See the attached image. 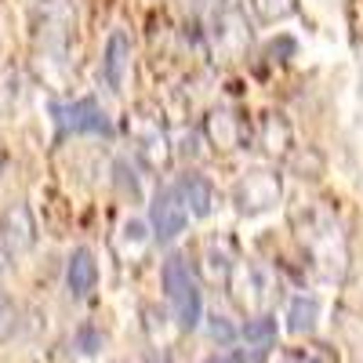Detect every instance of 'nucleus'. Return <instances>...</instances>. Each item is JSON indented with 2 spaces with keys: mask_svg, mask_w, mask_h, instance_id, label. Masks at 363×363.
I'll return each mask as SVG.
<instances>
[{
  "mask_svg": "<svg viewBox=\"0 0 363 363\" xmlns=\"http://www.w3.org/2000/svg\"><path fill=\"white\" fill-rule=\"evenodd\" d=\"M164 291H167V301H171L174 323L182 330H196L200 320H203V294H200V284H196V277L189 272L182 255H171L164 262Z\"/></svg>",
  "mask_w": 363,
  "mask_h": 363,
  "instance_id": "nucleus-1",
  "label": "nucleus"
},
{
  "mask_svg": "<svg viewBox=\"0 0 363 363\" xmlns=\"http://www.w3.org/2000/svg\"><path fill=\"white\" fill-rule=\"evenodd\" d=\"M294 222H298L301 244H306V251L316 258V265H320L323 272H342V265H345V247H342V236H338L335 218L323 215V211H298Z\"/></svg>",
  "mask_w": 363,
  "mask_h": 363,
  "instance_id": "nucleus-2",
  "label": "nucleus"
},
{
  "mask_svg": "<svg viewBox=\"0 0 363 363\" xmlns=\"http://www.w3.org/2000/svg\"><path fill=\"white\" fill-rule=\"evenodd\" d=\"M33 26H37L40 48L62 55L66 51V40L73 33V11H69L66 0H40V4L33 8Z\"/></svg>",
  "mask_w": 363,
  "mask_h": 363,
  "instance_id": "nucleus-3",
  "label": "nucleus"
},
{
  "mask_svg": "<svg viewBox=\"0 0 363 363\" xmlns=\"http://www.w3.org/2000/svg\"><path fill=\"white\" fill-rule=\"evenodd\" d=\"M277 200H280V178L272 171H251L233 186V203H236L240 215H247V218L269 211Z\"/></svg>",
  "mask_w": 363,
  "mask_h": 363,
  "instance_id": "nucleus-4",
  "label": "nucleus"
},
{
  "mask_svg": "<svg viewBox=\"0 0 363 363\" xmlns=\"http://www.w3.org/2000/svg\"><path fill=\"white\" fill-rule=\"evenodd\" d=\"M58 128L66 135H109V116L95 99H77V102H55L51 106Z\"/></svg>",
  "mask_w": 363,
  "mask_h": 363,
  "instance_id": "nucleus-5",
  "label": "nucleus"
},
{
  "mask_svg": "<svg viewBox=\"0 0 363 363\" xmlns=\"http://www.w3.org/2000/svg\"><path fill=\"white\" fill-rule=\"evenodd\" d=\"M0 244H4V251L11 258L33 251V244H37V222H33L29 203L15 200V203H8L4 211H0Z\"/></svg>",
  "mask_w": 363,
  "mask_h": 363,
  "instance_id": "nucleus-6",
  "label": "nucleus"
},
{
  "mask_svg": "<svg viewBox=\"0 0 363 363\" xmlns=\"http://www.w3.org/2000/svg\"><path fill=\"white\" fill-rule=\"evenodd\" d=\"M149 222H153V236L160 240V244H171V240H178V233L186 229L189 211H186V203H182L174 186L160 189L153 196V203H149Z\"/></svg>",
  "mask_w": 363,
  "mask_h": 363,
  "instance_id": "nucleus-7",
  "label": "nucleus"
},
{
  "mask_svg": "<svg viewBox=\"0 0 363 363\" xmlns=\"http://www.w3.org/2000/svg\"><path fill=\"white\" fill-rule=\"evenodd\" d=\"M128 69H131V37L124 29H113L106 40V51H102V77L113 91H124Z\"/></svg>",
  "mask_w": 363,
  "mask_h": 363,
  "instance_id": "nucleus-8",
  "label": "nucleus"
},
{
  "mask_svg": "<svg viewBox=\"0 0 363 363\" xmlns=\"http://www.w3.org/2000/svg\"><path fill=\"white\" fill-rule=\"evenodd\" d=\"M66 287L73 298H87L99 287V262L91 247H73L66 258Z\"/></svg>",
  "mask_w": 363,
  "mask_h": 363,
  "instance_id": "nucleus-9",
  "label": "nucleus"
},
{
  "mask_svg": "<svg viewBox=\"0 0 363 363\" xmlns=\"http://www.w3.org/2000/svg\"><path fill=\"white\" fill-rule=\"evenodd\" d=\"M174 189H178V196H182V203H186L189 215L207 218L211 211H215V186H211L203 174H196V171L182 174V182H178Z\"/></svg>",
  "mask_w": 363,
  "mask_h": 363,
  "instance_id": "nucleus-10",
  "label": "nucleus"
},
{
  "mask_svg": "<svg viewBox=\"0 0 363 363\" xmlns=\"http://www.w3.org/2000/svg\"><path fill=\"white\" fill-rule=\"evenodd\" d=\"M203 131H207L211 145H218V149H240V138H244V128H240V120L229 109H215V113H211Z\"/></svg>",
  "mask_w": 363,
  "mask_h": 363,
  "instance_id": "nucleus-11",
  "label": "nucleus"
},
{
  "mask_svg": "<svg viewBox=\"0 0 363 363\" xmlns=\"http://www.w3.org/2000/svg\"><path fill=\"white\" fill-rule=\"evenodd\" d=\"M316 316H320V301L316 298H294L291 309H287V327L294 335H309L316 327Z\"/></svg>",
  "mask_w": 363,
  "mask_h": 363,
  "instance_id": "nucleus-12",
  "label": "nucleus"
},
{
  "mask_svg": "<svg viewBox=\"0 0 363 363\" xmlns=\"http://www.w3.org/2000/svg\"><path fill=\"white\" fill-rule=\"evenodd\" d=\"M240 335H244V342H247V345L265 349V345L277 342V320H272V316H255V320H247V323H244V330H240Z\"/></svg>",
  "mask_w": 363,
  "mask_h": 363,
  "instance_id": "nucleus-13",
  "label": "nucleus"
},
{
  "mask_svg": "<svg viewBox=\"0 0 363 363\" xmlns=\"http://www.w3.org/2000/svg\"><path fill=\"white\" fill-rule=\"evenodd\" d=\"M255 15L262 22H284L291 15H298V0H255Z\"/></svg>",
  "mask_w": 363,
  "mask_h": 363,
  "instance_id": "nucleus-14",
  "label": "nucleus"
},
{
  "mask_svg": "<svg viewBox=\"0 0 363 363\" xmlns=\"http://www.w3.org/2000/svg\"><path fill=\"white\" fill-rule=\"evenodd\" d=\"M15 320H18V309H15V301L0 291V342L11 338V330H15Z\"/></svg>",
  "mask_w": 363,
  "mask_h": 363,
  "instance_id": "nucleus-15",
  "label": "nucleus"
},
{
  "mask_svg": "<svg viewBox=\"0 0 363 363\" xmlns=\"http://www.w3.org/2000/svg\"><path fill=\"white\" fill-rule=\"evenodd\" d=\"M207 330H211V338L222 342V345H229V342L236 338V330L229 327V320H225V316H211V327H207Z\"/></svg>",
  "mask_w": 363,
  "mask_h": 363,
  "instance_id": "nucleus-16",
  "label": "nucleus"
},
{
  "mask_svg": "<svg viewBox=\"0 0 363 363\" xmlns=\"http://www.w3.org/2000/svg\"><path fill=\"white\" fill-rule=\"evenodd\" d=\"M77 342H80V349H84L87 356L102 349V335H99L95 327H80V330H77Z\"/></svg>",
  "mask_w": 363,
  "mask_h": 363,
  "instance_id": "nucleus-17",
  "label": "nucleus"
},
{
  "mask_svg": "<svg viewBox=\"0 0 363 363\" xmlns=\"http://www.w3.org/2000/svg\"><path fill=\"white\" fill-rule=\"evenodd\" d=\"M280 363H320V359L313 352H306V349H291V352L280 356Z\"/></svg>",
  "mask_w": 363,
  "mask_h": 363,
  "instance_id": "nucleus-18",
  "label": "nucleus"
},
{
  "mask_svg": "<svg viewBox=\"0 0 363 363\" xmlns=\"http://www.w3.org/2000/svg\"><path fill=\"white\" fill-rule=\"evenodd\" d=\"M203 363H233L229 356H211V359H203Z\"/></svg>",
  "mask_w": 363,
  "mask_h": 363,
  "instance_id": "nucleus-19",
  "label": "nucleus"
},
{
  "mask_svg": "<svg viewBox=\"0 0 363 363\" xmlns=\"http://www.w3.org/2000/svg\"><path fill=\"white\" fill-rule=\"evenodd\" d=\"M0 171H4V157H0Z\"/></svg>",
  "mask_w": 363,
  "mask_h": 363,
  "instance_id": "nucleus-20",
  "label": "nucleus"
}]
</instances>
